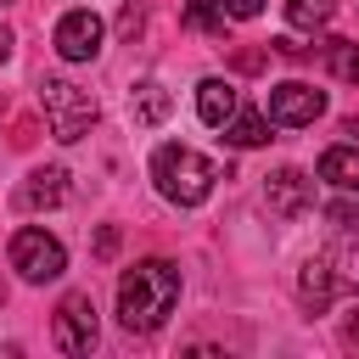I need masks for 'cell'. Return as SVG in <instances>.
Segmentation results:
<instances>
[{
	"mask_svg": "<svg viewBox=\"0 0 359 359\" xmlns=\"http://www.w3.org/2000/svg\"><path fill=\"white\" fill-rule=\"evenodd\" d=\"M180 303V269L168 258H140L118 275V320L123 331H157Z\"/></svg>",
	"mask_w": 359,
	"mask_h": 359,
	"instance_id": "6da1fadb",
	"label": "cell"
},
{
	"mask_svg": "<svg viewBox=\"0 0 359 359\" xmlns=\"http://www.w3.org/2000/svg\"><path fill=\"white\" fill-rule=\"evenodd\" d=\"M151 180H157V191H163L174 208H202V202L213 196L219 168H213L202 151H191V146L168 140V146H157V151H151Z\"/></svg>",
	"mask_w": 359,
	"mask_h": 359,
	"instance_id": "7a4b0ae2",
	"label": "cell"
},
{
	"mask_svg": "<svg viewBox=\"0 0 359 359\" xmlns=\"http://www.w3.org/2000/svg\"><path fill=\"white\" fill-rule=\"evenodd\" d=\"M359 286V252H320V258H309L303 269H297V297H303V309H331L342 292H353Z\"/></svg>",
	"mask_w": 359,
	"mask_h": 359,
	"instance_id": "3957f363",
	"label": "cell"
},
{
	"mask_svg": "<svg viewBox=\"0 0 359 359\" xmlns=\"http://www.w3.org/2000/svg\"><path fill=\"white\" fill-rule=\"evenodd\" d=\"M39 107H45V118H50V135L67 140V146L84 140L90 123H95V95L79 90L73 79H39Z\"/></svg>",
	"mask_w": 359,
	"mask_h": 359,
	"instance_id": "277c9868",
	"label": "cell"
},
{
	"mask_svg": "<svg viewBox=\"0 0 359 359\" xmlns=\"http://www.w3.org/2000/svg\"><path fill=\"white\" fill-rule=\"evenodd\" d=\"M11 269H17L28 286H45V280H56V275L67 269V247H62L50 230L22 224V230L11 236Z\"/></svg>",
	"mask_w": 359,
	"mask_h": 359,
	"instance_id": "5b68a950",
	"label": "cell"
},
{
	"mask_svg": "<svg viewBox=\"0 0 359 359\" xmlns=\"http://www.w3.org/2000/svg\"><path fill=\"white\" fill-rule=\"evenodd\" d=\"M50 331H56V348L62 353H90L95 348V337H101V320H95V297L90 292H67L62 303H56V320H50Z\"/></svg>",
	"mask_w": 359,
	"mask_h": 359,
	"instance_id": "8992f818",
	"label": "cell"
},
{
	"mask_svg": "<svg viewBox=\"0 0 359 359\" xmlns=\"http://www.w3.org/2000/svg\"><path fill=\"white\" fill-rule=\"evenodd\" d=\"M101 39H107V28H101V17H95L90 6L67 11V17L56 22V34H50V45H56L62 62H95V56H101Z\"/></svg>",
	"mask_w": 359,
	"mask_h": 359,
	"instance_id": "52a82bcc",
	"label": "cell"
},
{
	"mask_svg": "<svg viewBox=\"0 0 359 359\" xmlns=\"http://www.w3.org/2000/svg\"><path fill=\"white\" fill-rule=\"evenodd\" d=\"M325 112V90L303 84V79H286V84H269V123L280 129H303Z\"/></svg>",
	"mask_w": 359,
	"mask_h": 359,
	"instance_id": "ba28073f",
	"label": "cell"
},
{
	"mask_svg": "<svg viewBox=\"0 0 359 359\" xmlns=\"http://www.w3.org/2000/svg\"><path fill=\"white\" fill-rule=\"evenodd\" d=\"M264 202H269V213L297 219V213L314 202V180H309L303 168H275V174L264 180Z\"/></svg>",
	"mask_w": 359,
	"mask_h": 359,
	"instance_id": "9c48e42d",
	"label": "cell"
},
{
	"mask_svg": "<svg viewBox=\"0 0 359 359\" xmlns=\"http://www.w3.org/2000/svg\"><path fill=\"white\" fill-rule=\"evenodd\" d=\"M67 202V168H34L22 185H17V208L22 213H45V208H62Z\"/></svg>",
	"mask_w": 359,
	"mask_h": 359,
	"instance_id": "30bf717a",
	"label": "cell"
},
{
	"mask_svg": "<svg viewBox=\"0 0 359 359\" xmlns=\"http://www.w3.org/2000/svg\"><path fill=\"white\" fill-rule=\"evenodd\" d=\"M196 112H202L208 129H224L230 112H236V84L230 79H202L196 84Z\"/></svg>",
	"mask_w": 359,
	"mask_h": 359,
	"instance_id": "8fae6325",
	"label": "cell"
},
{
	"mask_svg": "<svg viewBox=\"0 0 359 359\" xmlns=\"http://www.w3.org/2000/svg\"><path fill=\"white\" fill-rule=\"evenodd\" d=\"M129 112H135V123H146V129H151V123H163V118L174 112V95H168L157 79H140V84L129 90Z\"/></svg>",
	"mask_w": 359,
	"mask_h": 359,
	"instance_id": "7c38bea8",
	"label": "cell"
},
{
	"mask_svg": "<svg viewBox=\"0 0 359 359\" xmlns=\"http://www.w3.org/2000/svg\"><path fill=\"white\" fill-rule=\"evenodd\" d=\"M320 180L337 191H359V146H325L320 151Z\"/></svg>",
	"mask_w": 359,
	"mask_h": 359,
	"instance_id": "4fadbf2b",
	"label": "cell"
},
{
	"mask_svg": "<svg viewBox=\"0 0 359 359\" xmlns=\"http://www.w3.org/2000/svg\"><path fill=\"white\" fill-rule=\"evenodd\" d=\"M224 140L230 146H264L269 140V112H230V123H224Z\"/></svg>",
	"mask_w": 359,
	"mask_h": 359,
	"instance_id": "5bb4252c",
	"label": "cell"
},
{
	"mask_svg": "<svg viewBox=\"0 0 359 359\" xmlns=\"http://www.w3.org/2000/svg\"><path fill=\"white\" fill-rule=\"evenodd\" d=\"M331 11H337V0H286V22H292V28H303V34L325 28V22H331Z\"/></svg>",
	"mask_w": 359,
	"mask_h": 359,
	"instance_id": "9a60e30c",
	"label": "cell"
},
{
	"mask_svg": "<svg viewBox=\"0 0 359 359\" xmlns=\"http://www.w3.org/2000/svg\"><path fill=\"white\" fill-rule=\"evenodd\" d=\"M325 56H331V73H337V79L359 84V45H348V39H331V45H325Z\"/></svg>",
	"mask_w": 359,
	"mask_h": 359,
	"instance_id": "2e32d148",
	"label": "cell"
},
{
	"mask_svg": "<svg viewBox=\"0 0 359 359\" xmlns=\"http://www.w3.org/2000/svg\"><path fill=\"white\" fill-rule=\"evenodd\" d=\"M185 22L219 34V28H224V6H219V0H185Z\"/></svg>",
	"mask_w": 359,
	"mask_h": 359,
	"instance_id": "e0dca14e",
	"label": "cell"
},
{
	"mask_svg": "<svg viewBox=\"0 0 359 359\" xmlns=\"http://www.w3.org/2000/svg\"><path fill=\"white\" fill-rule=\"evenodd\" d=\"M325 219H331L342 236H353V230H359V202H348V196H342V202H331V208H325Z\"/></svg>",
	"mask_w": 359,
	"mask_h": 359,
	"instance_id": "ac0fdd59",
	"label": "cell"
},
{
	"mask_svg": "<svg viewBox=\"0 0 359 359\" xmlns=\"http://www.w3.org/2000/svg\"><path fill=\"white\" fill-rule=\"evenodd\" d=\"M219 6H224V17H241V22L264 11V0H219Z\"/></svg>",
	"mask_w": 359,
	"mask_h": 359,
	"instance_id": "d6986e66",
	"label": "cell"
},
{
	"mask_svg": "<svg viewBox=\"0 0 359 359\" xmlns=\"http://www.w3.org/2000/svg\"><path fill=\"white\" fill-rule=\"evenodd\" d=\"M123 34H140V6H123Z\"/></svg>",
	"mask_w": 359,
	"mask_h": 359,
	"instance_id": "ffe728a7",
	"label": "cell"
},
{
	"mask_svg": "<svg viewBox=\"0 0 359 359\" xmlns=\"http://www.w3.org/2000/svg\"><path fill=\"white\" fill-rule=\"evenodd\" d=\"M11 45H17V39H11V28L0 22V62H11Z\"/></svg>",
	"mask_w": 359,
	"mask_h": 359,
	"instance_id": "44dd1931",
	"label": "cell"
},
{
	"mask_svg": "<svg viewBox=\"0 0 359 359\" xmlns=\"http://www.w3.org/2000/svg\"><path fill=\"white\" fill-rule=\"evenodd\" d=\"M342 337H348V342H353V348H359V309H353V314H348V331H342Z\"/></svg>",
	"mask_w": 359,
	"mask_h": 359,
	"instance_id": "7402d4cb",
	"label": "cell"
},
{
	"mask_svg": "<svg viewBox=\"0 0 359 359\" xmlns=\"http://www.w3.org/2000/svg\"><path fill=\"white\" fill-rule=\"evenodd\" d=\"M0 6H11V0H0Z\"/></svg>",
	"mask_w": 359,
	"mask_h": 359,
	"instance_id": "603a6c76",
	"label": "cell"
}]
</instances>
